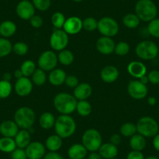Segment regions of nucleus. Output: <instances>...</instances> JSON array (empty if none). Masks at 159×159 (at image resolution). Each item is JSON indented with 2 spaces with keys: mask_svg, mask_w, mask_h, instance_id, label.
<instances>
[{
  "mask_svg": "<svg viewBox=\"0 0 159 159\" xmlns=\"http://www.w3.org/2000/svg\"><path fill=\"white\" fill-rule=\"evenodd\" d=\"M127 92L131 98L136 100H141L148 95V90L145 84L140 80H131L127 87Z\"/></svg>",
  "mask_w": 159,
  "mask_h": 159,
  "instance_id": "9b49d317",
  "label": "nucleus"
},
{
  "mask_svg": "<svg viewBox=\"0 0 159 159\" xmlns=\"http://www.w3.org/2000/svg\"><path fill=\"white\" fill-rule=\"evenodd\" d=\"M62 28L68 34H76L83 28V20L78 16H70L66 20Z\"/></svg>",
  "mask_w": 159,
  "mask_h": 159,
  "instance_id": "2eb2a0df",
  "label": "nucleus"
},
{
  "mask_svg": "<svg viewBox=\"0 0 159 159\" xmlns=\"http://www.w3.org/2000/svg\"><path fill=\"white\" fill-rule=\"evenodd\" d=\"M46 148L39 141L30 142L25 148L26 154L28 159H42L45 155Z\"/></svg>",
  "mask_w": 159,
  "mask_h": 159,
  "instance_id": "ddd939ff",
  "label": "nucleus"
},
{
  "mask_svg": "<svg viewBox=\"0 0 159 159\" xmlns=\"http://www.w3.org/2000/svg\"><path fill=\"white\" fill-rule=\"evenodd\" d=\"M119 70L114 66H107L101 72V78L104 82L108 84L113 83L119 77Z\"/></svg>",
  "mask_w": 159,
  "mask_h": 159,
  "instance_id": "a211bd4d",
  "label": "nucleus"
},
{
  "mask_svg": "<svg viewBox=\"0 0 159 159\" xmlns=\"http://www.w3.org/2000/svg\"><path fill=\"white\" fill-rule=\"evenodd\" d=\"M58 61L64 66H70L74 61V56L71 51L67 49H63L60 51L58 55Z\"/></svg>",
  "mask_w": 159,
  "mask_h": 159,
  "instance_id": "7c9ffc66",
  "label": "nucleus"
},
{
  "mask_svg": "<svg viewBox=\"0 0 159 159\" xmlns=\"http://www.w3.org/2000/svg\"><path fill=\"white\" fill-rule=\"evenodd\" d=\"M88 154V150L82 143H75L70 147L68 156L70 159H84Z\"/></svg>",
  "mask_w": 159,
  "mask_h": 159,
  "instance_id": "4be33fe9",
  "label": "nucleus"
},
{
  "mask_svg": "<svg viewBox=\"0 0 159 159\" xmlns=\"http://www.w3.org/2000/svg\"><path fill=\"white\" fill-rule=\"evenodd\" d=\"M35 9L40 11H46L51 6V0H32Z\"/></svg>",
  "mask_w": 159,
  "mask_h": 159,
  "instance_id": "37998d69",
  "label": "nucleus"
},
{
  "mask_svg": "<svg viewBox=\"0 0 159 159\" xmlns=\"http://www.w3.org/2000/svg\"><path fill=\"white\" fill-rule=\"evenodd\" d=\"M65 84L68 88H75L79 84V80H78V78L76 76L70 75V76H67L66 78Z\"/></svg>",
  "mask_w": 159,
  "mask_h": 159,
  "instance_id": "a18cd8bd",
  "label": "nucleus"
},
{
  "mask_svg": "<svg viewBox=\"0 0 159 159\" xmlns=\"http://www.w3.org/2000/svg\"><path fill=\"white\" fill-rule=\"evenodd\" d=\"M20 70L22 72L24 76L28 77L33 75L36 70V66L32 60H26L22 63L20 66Z\"/></svg>",
  "mask_w": 159,
  "mask_h": 159,
  "instance_id": "f704fd0d",
  "label": "nucleus"
},
{
  "mask_svg": "<svg viewBox=\"0 0 159 159\" xmlns=\"http://www.w3.org/2000/svg\"><path fill=\"white\" fill-rule=\"evenodd\" d=\"M91 94H92V88L91 85L88 83H81L79 84L77 87L74 88L73 96L79 101L87 100V98H88Z\"/></svg>",
  "mask_w": 159,
  "mask_h": 159,
  "instance_id": "6ab92c4d",
  "label": "nucleus"
},
{
  "mask_svg": "<svg viewBox=\"0 0 159 159\" xmlns=\"http://www.w3.org/2000/svg\"><path fill=\"white\" fill-rule=\"evenodd\" d=\"M135 14L144 22H150L155 19L157 9L152 0H139L135 6Z\"/></svg>",
  "mask_w": 159,
  "mask_h": 159,
  "instance_id": "7ed1b4c3",
  "label": "nucleus"
},
{
  "mask_svg": "<svg viewBox=\"0 0 159 159\" xmlns=\"http://www.w3.org/2000/svg\"><path fill=\"white\" fill-rule=\"evenodd\" d=\"M47 76L45 71L42 69H36L34 73L32 75V81L37 86H42L45 83Z\"/></svg>",
  "mask_w": 159,
  "mask_h": 159,
  "instance_id": "72a5a7b5",
  "label": "nucleus"
},
{
  "mask_svg": "<svg viewBox=\"0 0 159 159\" xmlns=\"http://www.w3.org/2000/svg\"><path fill=\"white\" fill-rule=\"evenodd\" d=\"M126 159H144V156L141 151H132L127 154Z\"/></svg>",
  "mask_w": 159,
  "mask_h": 159,
  "instance_id": "09e8293b",
  "label": "nucleus"
},
{
  "mask_svg": "<svg viewBox=\"0 0 159 159\" xmlns=\"http://www.w3.org/2000/svg\"><path fill=\"white\" fill-rule=\"evenodd\" d=\"M65 16L60 12H56L52 16V24L56 29H61L63 27L66 22Z\"/></svg>",
  "mask_w": 159,
  "mask_h": 159,
  "instance_id": "4c0bfd02",
  "label": "nucleus"
},
{
  "mask_svg": "<svg viewBox=\"0 0 159 159\" xmlns=\"http://www.w3.org/2000/svg\"><path fill=\"white\" fill-rule=\"evenodd\" d=\"M13 51L17 56H25L28 52V46L26 43L22 42H16L13 45Z\"/></svg>",
  "mask_w": 159,
  "mask_h": 159,
  "instance_id": "79ce46f5",
  "label": "nucleus"
},
{
  "mask_svg": "<svg viewBox=\"0 0 159 159\" xmlns=\"http://www.w3.org/2000/svg\"><path fill=\"white\" fill-rule=\"evenodd\" d=\"M56 134L61 138H68L75 133L76 122L70 115H61L56 119L54 125Z\"/></svg>",
  "mask_w": 159,
  "mask_h": 159,
  "instance_id": "f03ea898",
  "label": "nucleus"
},
{
  "mask_svg": "<svg viewBox=\"0 0 159 159\" xmlns=\"http://www.w3.org/2000/svg\"><path fill=\"white\" fill-rule=\"evenodd\" d=\"M17 148L14 138L2 137L0 138V151L4 153H12Z\"/></svg>",
  "mask_w": 159,
  "mask_h": 159,
  "instance_id": "cd10ccee",
  "label": "nucleus"
},
{
  "mask_svg": "<svg viewBox=\"0 0 159 159\" xmlns=\"http://www.w3.org/2000/svg\"><path fill=\"white\" fill-rule=\"evenodd\" d=\"M82 144L91 152L98 151L102 144L101 134L95 129H88L82 136Z\"/></svg>",
  "mask_w": 159,
  "mask_h": 159,
  "instance_id": "423d86ee",
  "label": "nucleus"
},
{
  "mask_svg": "<svg viewBox=\"0 0 159 159\" xmlns=\"http://www.w3.org/2000/svg\"><path fill=\"white\" fill-rule=\"evenodd\" d=\"M69 43V36L66 32L61 29H56L50 37V45L56 51H62Z\"/></svg>",
  "mask_w": 159,
  "mask_h": 159,
  "instance_id": "1a4fd4ad",
  "label": "nucleus"
},
{
  "mask_svg": "<svg viewBox=\"0 0 159 159\" xmlns=\"http://www.w3.org/2000/svg\"><path fill=\"white\" fill-rule=\"evenodd\" d=\"M16 12L20 19L30 20V18L35 15V7L28 0H22L16 6Z\"/></svg>",
  "mask_w": 159,
  "mask_h": 159,
  "instance_id": "f8f14e48",
  "label": "nucleus"
},
{
  "mask_svg": "<svg viewBox=\"0 0 159 159\" xmlns=\"http://www.w3.org/2000/svg\"></svg>",
  "mask_w": 159,
  "mask_h": 159,
  "instance_id": "0e129e2a",
  "label": "nucleus"
},
{
  "mask_svg": "<svg viewBox=\"0 0 159 159\" xmlns=\"http://www.w3.org/2000/svg\"><path fill=\"white\" fill-rule=\"evenodd\" d=\"M148 80L153 84H159V71L157 70H152L148 73Z\"/></svg>",
  "mask_w": 159,
  "mask_h": 159,
  "instance_id": "de8ad7c7",
  "label": "nucleus"
},
{
  "mask_svg": "<svg viewBox=\"0 0 159 159\" xmlns=\"http://www.w3.org/2000/svg\"><path fill=\"white\" fill-rule=\"evenodd\" d=\"M128 73L132 76L140 79L141 76L146 75L147 68L144 64L138 61H133L127 66Z\"/></svg>",
  "mask_w": 159,
  "mask_h": 159,
  "instance_id": "aec40b11",
  "label": "nucleus"
},
{
  "mask_svg": "<svg viewBox=\"0 0 159 159\" xmlns=\"http://www.w3.org/2000/svg\"><path fill=\"white\" fill-rule=\"evenodd\" d=\"M129 146L133 151H141L146 147V140L145 137L139 134H134L130 137L129 140Z\"/></svg>",
  "mask_w": 159,
  "mask_h": 159,
  "instance_id": "bb28decb",
  "label": "nucleus"
},
{
  "mask_svg": "<svg viewBox=\"0 0 159 159\" xmlns=\"http://www.w3.org/2000/svg\"><path fill=\"white\" fill-rule=\"evenodd\" d=\"M88 159H103L102 156L100 155L98 152L97 151H94V152H91V154L88 156Z\"/></svg>",
  "mask_w": 159,
  "mask_h": 159,
  "instance_id": "864d4df0",
  "label": "nucleus"
},
{
  "mask_svg": "<svg viewBox=\"0 0 159 159\" xmlns=\"http://www.w3.org/2000/svg\"><path fill=\"white\" fill-rule=\"evenodd\" d=\"M43 159H64L61 154H59L58 152H52L49 151L48 153L45 154L44 156Z\"/></svg>",
  "mask_w": 159,
  "mask_h": 159,
  "instance_id": "8fccbe9b",
  "label": "nucleus"
},
{
  "mask_svg": "<svg viewBox=\"0 0 159 159\" xmlns=\"http://www.w3.org/2000/svg\"><path fill=\"white\" fill-rule=\"evenodd\" d=\"M115 53L119 56H124L129 52V45L126 42H120L116 45L114 50Z\"/></svg>",
  "mask_w": 159,
  "mask_h": 159,
  "instance_id": "ea45409f",
  "label": "nucleus"
},
{
  "mask_svg": "<svg viewBox=\"0 0 159 159\" xmlns=\"http://www.w3.org/2000/svg\"><path fill=\"white\" fill-rule=\"evenodd\" d=\"M66 73L62 69H54L52 70L48 76V80L53 86H60L65 83Z\"/></svg>",
  "mask_w": 159,
  "mask_h": 159,
  "instance_id": "5701e85b",
  "label": "nucleus"
},
{
  "mask_svg": "<svg viewBox=\"0 0 159 159\" xmlns=\"http://www.w3.org/2000/svg\"><path fill=\"white\" fill-rule=\"evenodd\" d=\"M35 119L36 116L34 111L29 107H21L16 110L14 114V122L22 129L31 128L34 123Z\"/></svg>",
  "mask_w": 159,
  "mask_h": 159,
  "instance_id": "20e7f679",
  "label": "nucleus"
},
{
  "mask_svg": "<svg viewBox=\"0 0 159 159\" xmlns=\"http://www.w3.org/2000/svg\"><path fill=\"white\" fill-rule=\"evenodd\" d=\"M56 119L51 112H44L39 118V125L44 129H49L54 126Z\"/></svg>",
  "mask_w": 159,
  "mask_h": 159,
  "instance_id": "c85d7f7f",
  "label": "nucleus"
},
{
  "mask_svg": "<svg viewBox=\"0 0 159 159\" xmlns=\"http://www.w3.org/2000/svg\"><path fill=\"white\" fill-rule=\"evenodd\" d=\"M73 1L76 2H81V1H83V0H73Z\"/></svg>",
  "mask_w": 159,
  "mask_h": 159,
  "instance_id": "052dcab7",
  "label": "nucleus"
},
{
  "mask_svg": "<svg viewBox=\"0 0 159 159\" xmlns=\"http://www.w3.org/2000/svg\"><path fill=\"white\" fill-rule=\"evenodd\" d=\"M33 89L32 82L28 77L23 76L20 79L16 80L14 85V90L16 94L20 97H25L31 93Z\"/></svg>",
  "mask_w": 159,
  "mask_h": 159,
  "instance_id": "4468645a",
  "label": "nucleus"
},
{
  "mask_svg": "<svg viewBox=\"0 0 159 159\" xmlns=\"http://www.w3.org/2000/svg\"><path fill=\"white\" fill-rule=\"evenodd\" d=\"M12 159H27V154L25 149L16 148L13 152L11 153Z\"/></svg>",
  "mask_w": 159,
  "mask_h": 159,
  "instance_id": "c03bdc74",
  "label": "nucleus"
},
{
  "mask_svg": "<svg viewBox=\"0 0 159 159\" xmlns=\"http://www.w3.org/2000/svg\"><path fill=\"white\" fill-rule=\"evenodd\" d=\"M14 140L17 148L25 149L28 146L29 143L31 142L30 141L31 140L30 134L27 129H20L14 137Z\"/></svg>",
  "mask_w": 159,
  "mask_h": 159,
  "instance_id": "b1692460",
  "label": "nucleus"
},
{
  "mask_svg": "<svg viewBox=\"0 0 159 159\" xmlns=\"http://www.w3.org/2000/svg\"><path fill=\"white\" fill-rule=\"evenodd\" d=\"M98 30L103 36L111 38L117 34L119 27L118 23L113 18L105 16L99 20L98 24Z\"/></svg>",
  "mask_w": 159,
  "mask_h": 159,
  "instance_id": "6e6552de",
  "label": "nucleus"
},
{
  "mask_svg": "<svg viewBox=\"0 0 159 159\" xmlns=\"http://www.w3.org/2000/svg\"><path fill=\"white\" fill-rule=\"evenodd\" d=\"M62 146V138L57 134L51 135L45 140V148L49 151L57 152Z\"/></svg>",
  "mask_w": 159,
  "mask_h": 159,
  "instance_id": "393cba45",
  "label": "nucleus"
},
{
  "mask_svg": "<svg viewBox=\"0 0 159 159\" xmlns=\"http://www.w3.org/2000/svg\"><path fill=\"white\" fill-rule=\"evenodd\" d=\"M136 126L137 133L144 137H154L158 134V124L155 119L150 116L140 118Z\"/></svg>",
  "mask_w": 159,
  "mask_h": 159,
  "instance_id": "39448f33",
  "label": "nucleus"
},
{
  "mask_svg": "<svg viewBox=\"0 0 159 159\" xmlns=\"http://www.w3.org/2000/svg\"><path fill=\"white\" fill-rule=\"evenodd\" d=\"M98 21L94 17H87L83 20V28L88 31H94L98 29Z\"/></svg>",
  "mask_w": 159,
  "mask_h": 159,
  "instance_id": "58836bf2",
  "label": "nucleus"
},
{
  "mask_svg": "<svg viewBox=\"0 0 159 159\" xmlns=\"http://www.w3.org/2000/svg\"><path fill=\"white\" fill-rule=\"evenodd\" d=\"M14 76H15V77L16 78V80L20 79V78H21V77H23V76H24V75H23V73H22V72H21L20 69V70H16V71L14 72Z\"/></svg>",
  "mask_w": 159,
  "mask_h": 159,
  "instance_id": "5fc2aeb1",
  "label": "nucleus"
},
{
  "mask_svg": "<svg viewBox=\"0 0 159 159\" xmlns=\"http://www.w3.org/2000/svg\"><path fill=\"white\" fill-rule=\"evenodd\" d=\"M13 87L10 81L5 80H0V98L5 99L11 94Z\"/></svg>",
  "mask_w": 159,
  "mask_h": 159,
  "instance_id": "e433bc0d",
  "label": "nucleus"
},
{
  "mask_svg": "<svg viewBox=\"0 0 159 159\" xmlns=\"http://www.w3.org/2000/svg\"><path fill=\"white\" fill-rule=\"evenodd\" d=\"M54 107L62 115H70L76 110L77 101L72 94L62 92L54 98Z\"/></svg>",
  "mask_w": 159,
  "mask_h": 159,
  "instance_id": "f257e3e1",
  "label": "nucleus"
},
{
  "mask_svg": "<svg viewBox=\"0 0 159 159\" xmlns=\"http://www.w3.org/2000/svg\"><path fill=\"white\" fill-rule=\"evenodd\" d=\"M148 30L151 36L159 38V19H154L150 21L148 26Z\"/></svg>",
  "mask_w": 159,
  "mask_h": 159,
  "instance_id": "a19ab883",
  "label": "nucleus"
},
{
  "mask_svg": "<svg viewBox=\"0 0 159 159\" xmlns=\"http://www.w3.org/2000/svg\"><path fill=\"white\" fill-rule=\"evenodd\" d=\"M13 51V45L6 38H0V58L6 57Z\"/></svg>",
  "mask_w": 159,
  "mask_h": 159,
  "instance_id": "473e14b6",
  "label": "nucleus"
},
{
  "mask_svg": "<svg viewBox=\"0 0 159 159\" xmlns=\"http://www.w3.org/2000/svg\"><path fill=\"white\" fill-rule=\"evenodd\" d=\"M117 146L109 143H102L98 149V153L103 159H111L116 157L118 154Z\"/></svg>",
  "mask_w": 159,
  "mask_h": 159,
  "instance_id": "412c9836",
  "label": "nucleus"
},
{
  "mask_svg": "<svg viewBox=\"0 0 159 159\" xmlns=\"http://www.w3.org/2000/svg\"><path fill=\"white\" fill-rule=\"evenodd\" d=\"M140 20L134 13H128L125 15L123 18V23L126 27L130 29L136 28L140 24Z\"/></svg>",
  "mask_w": 159,
  "mask_h": 159,
  "instance_id": "2f4dec72",
  "label": "nucleus"
},
{
  "mask_svg": "<svg viewBox=\"0 0 159 159\" xmlns=\"http://www.w3.org/2000/svg\"><path fill=\"white\" fill-rule=\"evenodd\" d=\"M11 79V75H10V73H6L5 74L3 75V79L5 80H7V81H10V80Z\"/></svg>",
  "mask_w": 159,
  "mask_h": 159,
  "instance_id": "13d9d810",
  "label": "nucleus"
},
{
  "mask_svg": "<svg viewBox=\"0 0 159 159\" xmlns=\"http://www.w3.org/2000/svg\"><path fill=\"white\" fill-rule=\"evenodd\" d=\"M58 56L53 51H45L38 58V65L44 71H52L56 69L58 63Z\"/></svg>",
  "mask_w": 159,
  "mask_h": 159,
  "instance_id": "9d476101",
  "label": "nucleus"
},
{
  "mask_svg": "<svg viewBox=\"0 0 159 159\" xmlns=\"http://www.w3.org/2000/svg\"><path fill=\"white\" fill-rule=\"evenodd\" d=\"M19 132V126L14 121L6 120L0 124V134L3 137L14 138Z\"/></svg>",
  "mask_w": 159,
  "mask_h": 159,
  "instance_id": "f3484780",
  "label": "nucleus"
},
{
  "mask_svg": "<svg viewBox=\"0 0 159 159\" xmlns=\"http://www.w3.org/2000/svg\"><path fill=\"white\" fill-rule=\"evenodd\" d=\"M30 24L34 28H39L43 25V19L38 15H34L30 19Z\"/></svg>",
  "mask_w": 159,
  "mask_h": 159,
  "instance_id": "49530a36",
  "label": "nucleus"
},
{
  "mask_svg": "<svg viewBox=\"0 0 159 159\" xmlns=\"http://www.w3.org/2000/svg\"><path fill=\"white\" fill-rule=\"evenodd\" d=\"M136 54L140 59L144 60L153 59L158 56V47L151 41H143L136 47Z\"/></svg>",
  "mask_w": 159,
  "mask_h": 159,
  "instance_id": "0eeeda50",
  "label": "nucleus"
},
{
  "mask_svg": "<svg viewBox=\"0 0 159 159\" xmlns=\"http://www.w3.org/2000/svg\"><path fill=\"white\" fill-rule=\"evenodd\" d=\"M158 56V59H159V54H158V56Z\"/></svg>",
  "mask_w": 159,
  "mask_h": 159,
  "instance_id": "e2e57ef3",
  "label": "nucleus"
},
{
  "mask_svg": "<svg viewBox=\"0 0 159 159\" xmlns=\"http://www.w3.org/2000/svg\"><path fill=\"white\" fill-rule=\"evenodd\" d=\"M137 126L133 123H126L123 124L120 128L121 135L125 137H131L137 134Z\"/></svg>",
  "mask_w": 159,
  "mask_h": 159,
  "instance_id": "c9c22d12",
  "label": "nucleus"
},
{
  "mask_svg": "<svg viewBox=\"0 0 159 159\" xmlns=\"http://www.w3.org/2000/svg\"><path fill=\"white\" fill-rule=\"evenodd\" d=\"M16 31V25L10 20H6L0 24V35L8 38L13 36Z\"/></svg>",
  "mask_w": 159,
  "mask_h": 159,
  "instance_id": "a878e982",
  "label": "nucleus"
},
{
  "mask_svg": "<svg viewBox=\"0 0 159 159\" xmlns=\"http://www.w3.org/2000/svg\"><path fill=\"white\" fill-rule=\"evenodd\" d=\"M148 102L150 105H154L156 104V98L154 97H149L148 99Z\"/></svg>",
  "mask_w": 159,
  "mask_h": 159,
  "instance_id": "4d7b16f0",
  "label": "nucleus"
},
{
  "mask_svg": "<svg viewBox=\"0 0 159 159\" xmlns=\"http://www.w3.org/2000/svg\"><path fill=\"white\" fill-rule=\"evenodd\" d=\"M140 80V81L141 82L142 84H145V85H146L147 84H148V82H149V80H148V77L146 76V75H144V76H141V77L140 78V80Z\"/></svg>",
  "mask_w": 159,
  "mask_h": 159,
  "instance_id": "6e6d98bb",
  "label": "nucleus"
},
{
  "mask_svg": "<svg viewBox=\"0 0 159 159\" xmlns=\"http://www.w3.org/2000/svg\"><path fill=\"white\" fill-rule=\"evenodd\" d=\"M116 44L109 37H101L96 42V48L98 51L103 55H110L115 50Z\"/></svg>",
  "mask_w": 159,
  "mask_h": 159,
  "instance_id": "dca6fc26",
  "label": "nucleus"
},
{
  "mask_svg": "<svg viewBox=\"0 0 159 159\" xmlns=\"http://www.w3.org/2000/svg\"><path fill=\"white\" fill-rule=\"evenodd\" d=\"M111 159H118V158H116V157H115V158H111Z\"/></svg>",
  "mask_w": 159,
  "mask_h": 159,
  "instance_id": "680f3d73",
  "label": "nucleus"
},
{
  "mask_svg": "<svg viewBox=\"0 0 159 159\" xmlns=\"http://www.w3.org/2000/svg\"><path fill=\"white\" fill-rule=\"evenodd\" d=\"M76 110L80 116H88L91 113L92 107L90 102L87 100H80L77 102Z\"/></svg>",
  "mask_w": 159,
  "mask_h": 159,
  "instance_id": "c756f323",
  "label": "nucleus"
},
{
  "mask_svg": "<svg viewBox=\"0 0 159 159\" xmlns=\"http://www.w3.org/2000/svg\"><path fill=\"white\" fill-rule=\"evenodd\" d=\"M153 146H154V149L156 151H159V134L155 135L154 137V140H153Z\"/></svg>",
  "mask_w": 159,
  "mask_h": 159,
  "instance_id": "603ef678",
  "label": "nucleus"
},
{
  "mask_svg": "<svg viewBox=\"0 0 159 159\" xmlns=\"http://www.w3.org/2000/svg\"><path fill=\"white\" fill-rule=\"evenodd\" d=\"M144 159H159V158L158 157H155V156H149V157H146V158H144Z\"/></svg>",
  "mask_w": 159,
  "mask_h": 159,
  "instance_id": "bf43d9fd",
  "label": "nucleus"
},
{
  "mask_svg": "<svg viewBox=\"0 0 159 159\" xmlns=\"http://www.w3.org/2000/svg\"><path fill=\"white\" fill-rule=\"evenodd\" d=\"M121 140H122L121 136L118 134H112V135L111 136V137H110V143L116 145V146H118L119 144H120Z\"/></svg>",
  "mask_w": 159,
  "mask_h": 159,
  "instance_id": "3c124183",
  "label": "nucleus"
}]
</instances>
